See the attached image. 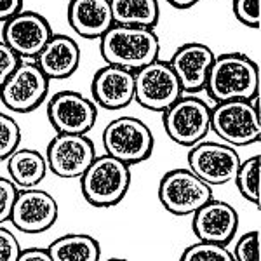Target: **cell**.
Returning <instances> with one entry per match:
<instances>
[{
	"label": "cell",
	"instance_id": "6da1fadb",
	"mask_svg": "<svg viewBox=\"0 0 261 261\" xmlns=\"http://www.w3.org/2000/svg\"><path fill=\"white\" fill-rule=\"evenodd\" d=\"M204 91L207 92L214 103L258 98V65L244 53L218 54V56H214Z\"/></svg>",
	"mask_w": 261,
	"mask_h": 261
},
{
	"label": "cell",
	"instance_id": "7a4b0ae2",
	"mask_svg": "<svg viewBox=\"0 0 261 261\" xmlns=\"http://www.w3.org/2000/svg\"><path fill=\"white\" fill-rule=\"evenodd\" d=\"M99 53L107 65L136 71L159 60L161 39L155 28L113 24L99 39Z\"/></svg>",
	"mask_w": 261,
	"mask_h": 261
},
{
	"label": "cell",
	"instance_id": "3957f363",
	"mask_svg": "<svg viewBox=\"0 0 261 261\" xmlns=\"http://www.w3.org/2000/svg\"><path fill=\"white\" fill-rule=\"evenodd\" d=\"M81 192L87 204L99 209L113 207L125 199L130 188V166L108 153L96 155L81 176Z\"/></svg>",
	"mask_w": 261,
	"mask_h": 261
},
{
	"label": "cell",
	"instance_id": "277c9868",
	"mask_svg": "<svg viewBox=\"0 0 261 261\" xmlns=\"http://www.w3.org/2000/svg\"><path fill=\"white\" fill-rule=\"evenodd\" d=\"M211 130L233 148L258 143L261 138L258 98L216 103L211 108Z\"/></svg>",
	"mask_w": 261,
	"mask_h": 261
},
{
	"label": "cell",
	"instance_id": "5b68a950",
	"mask_svg": "<svg viewBox=\"0 0 261 261\" xmlns=\"http://www.w3.org/2000/svg\"><path fill=\"white\" fill-rule=\"evenodd\" d=\"M105 153L127 166L148 161L155 148V138L148 125L136 117L122 115L110 120L101 134Z\"/></svg>",
	"mask_w": 261,
	"mask_h": 261
},
{
	"label": "cell",
	"instance_id": "8992f818",
	"mask_svg": "<svg viewBox=\"0 0 261 261\" xmlns=\"http://www.w3.org/2000/svg\"><path fill=\"white\" fill-rule=\"evenodd\" d=\"M167 138L179 146L197 145L211 130V107L193 94H183L162 112Z\"/></svg>",
	"mask_w": 261,
	"mask_h": 261
},
{
	"label": "cell",
	"instance_id": "52a82bcc",
	"mask_svg": "<svg viewBox=\"0 0 261 261\" xmlns=\"http://www.w3.org/2000/svg\"><path fill=\"white\" fill-rule=\"evenodd\" d=\"M159 200L174 216H192L199 207L213 199V187L202 181L188 167L167 171L159 181Z\"/></svg>",
	"mask_w": 261,
	"mask_h": 261
},
{
	"label": "cell",
	"instance_id": "ba28073f",
	"mask_svg": "<svg viewBox=\"0 0 261 261\" xmlns=\"http://www.w3.org/2000/svg\"><path fill=\"white\" fill-rule=\"evenodd\" d=\"M183 96L181 84L169 61L155 60L134 71V101L151 112H164Z\"/></svg>",
	"mask_w": 261,
	"mask_h": 261
},
{
	"label": "cell",
	"instance_id": "9c48e42d",
	"mask_svg": "<svg viewBox=\"0 0 261 261\" xmlns=\"http://www.w3.org/2000/svg\"><path fill=\"white\" fill-rule=\"evenodd\" d=\"M49 82L35 61L21 60L11 77L0 87V101L14 113H30L47 99Z\"/></svg>",
	"mask_w": 261,
	"mask_h": 261
},
{
	"label": "cell",
	"instance_id": "30bf717a",
	"mask_svg": "<svg viewBox=\"0 0 261 261\" xmlns=\"http://www.w3.org/2000/svg\"><path fill=\"white\" fill-rule=\"evenodd\" d=\"M241 161L237 150L223 141L202 140L190 146L187 155L188 169L211 187H221L233 181Z\"/></svg>",
	"mask_w": 261,
	"mask_h": 261
},
{
	"label": "cell",
	"instance_id": "8fae6325",
	"mask_svg": "<svg viewBox=\"0 0 261 261\" xmlns=\"http://www.w3.org/2000/svg\"><path fill=\"white\" fill-rule=\"evenodd\" d=\"M44 155L53 174L58 178L75 179L81 178L98 153L87 134L56 133V136L49 141Z\"/></svg>",
	"mask_w": 261,
	"mask_h": 261
},
{
	"label": "cell",
	"instance_id": "7c38bea8",
	"mask_svg": "<svg viewBox=\"0 0 261 261\" xmlns=\"http://www.w3.org/2000/svg\"><path fill=\"white\" fill-rule=\"evenodd\" d=\"M45 112L50 127L63 134H87L98 120V105L77 91L56 92Z\"/></svg>",
	"mask_w": 261,
	"mask_h": 261
},
{
	"label": "cell",
	"instance_id": "4fadbf2b",
	"mask_svg": "<svg viewBox=\"0 0 261 261\" xmlns=\"http://www.w3.org/2000/svg\"><path fill=\"white\" fill-rule=\"evenodd\" d=\"M60 218V204L40 188H19L9 221L23 233H44Z\"/></svg>",
	"mask_w": 261,
	"mask_h": 261
},
{
	"label": "cell",
	"instance_id": "5bb4252c",
	"mask_svg": "<svg viewBox=\"0 0 261 261\" xmlns=\"http://www.w3.org/2000/svg\"><path fill=\"white\" fill-rule=\"evenodd\" d=\"M2 24V40L21 60H33L54 35L50 23L37 11L23 9Z\"/></svg>",
	"mask_w": 261,
	"mask_h": 261
},
{
	"label": "cell",
	"instance_id": "9a60e30c",
	"mask_svg": "<svg viewBox=\"0 0 261 261\" xmlns=\"http://www.w3.org/2000/svg\"><path fill=\"white\" fill-rule=\"evenodd\" d=\"M192 230L199 241L228 246L239 230V213L228 202L213 197L192 214Z\"/></svg>",
	"mask_w": 261,
	"mask_h": 261
},
{
	"label": "cell",
	"instance_id": "2e32d148",
	"mask_svg": "<svg viewBox=\"0 0 261 261\" xmlns=\"http://www.w3.org/2000/svg\"><path fill=\"white\" fill-rule=\"evenodd\" d=\"M214 56L213 49L202 42H187L172 53L169 65L178 77L183 94L204 91Z\"/></svg>",
	"mask_w": 261,
	"mask_h": 261
},
{
	"label": "cell",
	"instance_id": "e0dca14e",
	"mask_svg": "<svg viewBox=\"0 0 261 261\" xmlns=\"http://www.w3.org/2000/svg\"><path fill=\"white\" fill-rule=\"evenodd\" d=\"M91 98L103 110H122L134 101V71L105 65L92 75Z\"/></svg>",
	"mask_w": 261,
	"mask_h": 261
},
{
	"label": "cell",
	"instance_id": "ac0fdd59",
	"mask_svg": "<svg viewBox=\"0 0 261 261\" xmlns=\"http://www.w3.org/2000/svg\"><path fill=\"white\" fill-rule=\"evenodd\" d=\"M81 45L70 35L63 33H54L40 53L33 58L49 81H65L71 77L81 66Z\"/></svg>",
	"mask_w": 261,
	"mask_h": 261
},
{
	"label": "cell",
	"instance_id": "d6986e66",
	"mask_svg": "<svg viewBox=\"0 0 261 261\" xmlns=\"http://www.w3.org/2000/svg\"><path fill=\"white\" fill-rule=\"evenodd\" d=\"M66 19L79 37L99 40L113 27L110 0H68Z\"/></svg>",
	"mask_w": 261,
	"mask_h": 261
},
{
	"label": "cell",
	"instance_id": "ffe728a7",
	"mask_svg": "<svg viewBox=\"0 0 261 261\" xmlns=\"http://www.w3.org/2000/svg\"><path fill=\"white\" fill-rule=\"evenodd\" d=\"M47 171L45 155L35 148H18L7 157V172L18 188L39 187Z\"/></svg>",
	"mask_w": 261,
	"mask_h": 261
},
{
	"label": "cell",
	"instance_id": "44dd1931",
	"mask_svg": "<svg viewBox=\"0 0 261 261\" xmlns=\"http://www.w3.org/2000/svg\"><path fill=\"white\" fill-rule=\"evenodd\" d=\"M53 261H98L101 258V244L92 235L68 233L47 246Z\"/></svg>",
	"mask_w": 261,
	"mask_h": 261
},
{
	"label": "cell",
	"instance_id": "7402d4cb",
	"mask_svg": "<svg viewBox=\"0 0 261 261\" xmlns=\"http://www.w3.org/2000/svg\"><path fill=\"white\" fill-rule=\"evenodd\" d=\"M113 24L155 28L161 19L159 0H110Z\"/></svg>",
	"mask_w": 261,
	"mask_h": 261
},
{
	"label": "cell",
	"instance_id": "603a6c76",
	"mask_svg": "<svg viewBox=\"0 0 261 261\" xmlns=\"http://www.w3.org/2000/svg\"><path fill=\"white\" fill-rule=\"evenodd\" d=\"M233 183L244 199L254 205H259V200H261V159H259V155H252V157L246 159V161H241V166H239V169H237Z\"/></svg>",
	"mask_w": 261,
	"mask_h": 261
},
{
	"label": "cell",
	"instance_id": "cb8c5ba5",
	"mask_svg": "<svg viewBox=\"0 0 261 261\" xmlns=\"http://www.w3.org/2000/svg\"><path fill=\"white\" fill-rule=\"evenodd\" d=\"M181 261H233V254L223 244L197 241L183 251Z\"/></svg>",
	"mask_w": 261,
	"mask_h": 261
},
{
	"label": "cell",
	"instance_id": "d4e9b609",
	"mask_svg": "<svg viewBox=\"0 0 261 261\" xmlns=\"http://www.w3.org/2000/svg\"><path fill=\"white\" fill-rule=\"evenodd\" d=\"M21 127L14 117L0 112V161H7V157L14 150L19 148Z\"/></svg>",
	"mask_w": 261,
	"mask_h": 261
},
{
	"label": "cell",
	"instance_id": "484cf974",
	"mask_svg": "<svg viewBox=\"0 0 261 261\" xmlns=\"http://www.w3.org/2000/svg\"><path fill=\"white\" fill-rule=\"evenodd\" d=\"M231 11L244 27L258 30L261 24V0H231Z\"/></svg>",
	"mask_w": 261,
	"mask_h": 261
},
{
	"label": "cell",
	"instance_id": "4316f807",
	"mask_svg": "<svg viewBox=\"0 0 261 261\" xmlns=\"http://www.w3.org/2000/svg\"><path fill=\"white\" fill-rule=\"evenodd\" d=\"M231 254H233V261H261L259 230L244 233L235 244Z\"/></svg>",
	"mask_w": 261,
	"mask_h": 261
},
{
	"label": "cell",
	"instance_id": "83f0119b",
	"mask_svg": "<svg viewBox=\"0 0 261 261\" xmlns=\"http://www.w3.org/2000/svg\"><path fill=\"white\" fill-rule=\"evenodd\" d=\"M19 188L14 185L11 178H2L0 176V225L9 221L12 205L18 197Z\"/></svg>",
	"mask_w": 261,
	"mask_h": 261
},
{
	"label": "cell",
	"instance_id": "f1b7e54d",
	"mask_svg": "<svg viewBox=\"0 0 261 261\" xmlns=\"http://www.w3.org/2000/svg\"><path fill=\"white\" fill-rule=\"evenodd\" d=\"M21 249L19 241L14 237V233L0 225V261H18Z\"/></svg>",
	"mask_w": 261,
	"mask_h": 261
},
{
	"label": "cell",
	"instance_id": "f546056e",
	"mask_svg": "<svg viewBox=\"0 0 261 261\" xmlns=\"http://www.w3.org/2000/svg\"><path fill=\"white\" fill-rule=\"evenodd\" d=\"M21 63V58L4 40H0V87L6 84L11 73Z\"/></svg>",
	"mask_w": 261,
	"mask_h": 261
},
{
	"label": "cell",
	"instance_id": "4dcf8cb0",
	"mask_svg": "<svg viewBox=\"0 0 261 261\" xmlns=\"http://www.w3.org/2000/svg\"><path fill=\"white\" fill-rule=\"evenodd\" d=\"M19 11H23V0H0V23H6Z\"/></svg>",
	"mask_w": 261,
	"mask_h": 261
},
{
	"label": "cell",
	"instance_id": "1f68e13d",
	"mask_svg": "<svg viewBox=\"0 0 261 261\" xmlns=\"http://www.w3.org/2000/svg\"><path fill=\"white\" fill-rule=\"evenodd\" d=\"M18 261H53L47 247H28V249H21Z\"/></svg>",
	"mask_w": 261,
	"mask_h": 261
},
{
	"label": "cell",
	"instance_id": "d6a6232c",
	"mask_svg": "<svg viewBox=\"0 0 261 261\" xmlns=\"http://www.w3.org/2000/svg\"><path fill=\"white\" fill-rule=\"evenodd\" d=\"M169 6H172L174 9H181V11H185V9H190V7L193 6H197V4L200 2V0H166Z\"/></svg>",
	"mask_w": 261,
	"mask_h": 261
}]
</instances>
